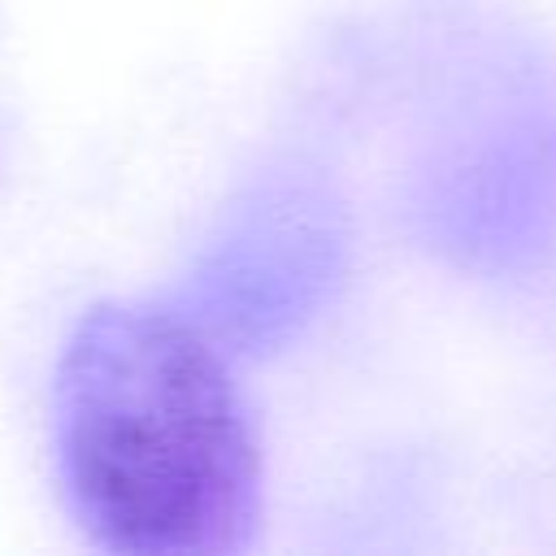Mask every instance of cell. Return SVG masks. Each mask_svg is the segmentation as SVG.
Segmentation results:
<instances>
[{"instance_id": "1", "label": "cell", "mask_w": 556, "mask_h": 556, "mask_svg": "<svg viewBox=\"0 0 556 556\" xmlns=\"http://www.w3.org/2000/svg\"><path fill=\"white\" fill-rule=\"evenodd\" d=\"M52 460L100 552L226 556L261 521L248 404L182 304L113 300L78 317L52 378Z\"/></svg>"}, {"instance_id": "2", "label": "cell", "mask_w": 556, "mask_h": 556, "mask_svg": "<svg viewBox=\"0 0 556 556\" xmlns=\"http://www.w3.org/2000/svg\"><path fill=\"white\" fill-rule=\"evenodd\" d=\"M343 213L313 182L269 174L195 256L178 304L226 348L265 352L300 330L343 274Z\"/></svg>"}]
</instances>
